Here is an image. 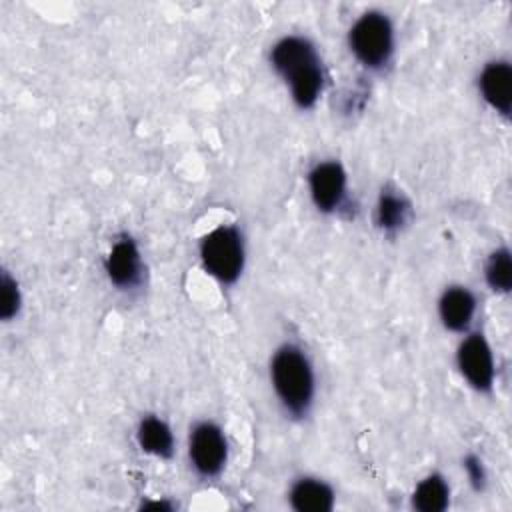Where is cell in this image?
I'll return each instance as SVG.
<instances>
[{
  "label": "cell",
  "mask_w": 512,
  "mask_h": 512,
  "mask_svg": "<svg viewBox=\"0 0 512 512\" xmlns=\"http://www.w3.org/2000/svg\"><path fill=\"white\" fill-rule=\"evenodd\" d=\"M188 454L194 470L200 476H218L228 458V442L222 428L216 426L214 422L196 424L190 432Z\"/></svg>",
  "instance_id": "cell-5"
},
{
  "label": "cell",
  "mask_w": 512,
  "mask_h": 512,
  "mask_svg": "<svg viewBox=\"0 0 512 512\" xmlns=\"http://www.w3.org/2000/svg\"><path fill=\"white\" fill-rule=\"evenodd\" d=\"M200 260L210 276L224 284L238 280L244 268V240L234 226H218L200 242Z\"/></svg>",
  "instance_id": "cell-3"
},
{
  "label": "cell",
  "mask_w": 512,
  "mask_h": 512,
  "mask_svg": "<svg viewBox=\"0 0 512 512\" xmlns=\"http://www.w3.org/2000/svg\"><path fill=\"white\" fill-rule=\"evenodd\" d=\"M464 470L468 474V480H470L472 488L474 490H482L484 484H486V470H484L482 460L476 454H468L464 458Z\"/></svg>",
  "instance_id": "cell-17"
},
{
  "label": "cell",
  "mask_w": 512,
  "mask_h": 512,
  "mask_svg": "<svg viewBox=\"0 0 512 512\" xmlns=\"http://www.w3.org/2000/svg\"><path fill=\"white\" fill-rule=\"evenodd\" d=\"M482 98L502 116L512 108V66L506 60L488 62L478 78Z\"/></svg>",
  "instance_id": "cell-9"
},
{
  "label": "cell",
  "mask_w": 512,
  "mask_h": 512,
  "mask_svg": "<svg viewBox=\"0 0 512 512\" xmlns=\"http://www.w3.org/2000/svg\"><path fill=\"white\" fill-rule=\"evenodd\" d=\"M450 502V488L440 474H430L418 482L412 506L420 512H442Z\"/></svg>",
  "instance_id": "cell-14"
},
{
  "label": "cell",
  "mask_w": 512,
  "mask_h": 512,
  "mask_svg": "<svg viewBox=\"0 0 512 512\" xmlns=\"http://www.w3.org/2000/svg\"><path fill=\"white\" fill-rule=\"evenodd\" d=\"M308 186L314 206L320 212H334L346 196V172L334 162H320L308 174Z\"/></svg>",
  "instance_id": "cell-7"
},
{
  "label": "cell",
  "mask_w": 512,
  "mask_h": 512,
  "mask_svg": "<svg viewBox=\"0 0 512 512\" xmlns=\"http://www.w3.org/2000/svg\"><path fill=\"white\" fill-rule=\"evenodd\" d=\"M20 310V290L18 284L4 272L2 274V306L0 314L4 320H10L18 314Z\"/></svg>",
  "instance_id": "cell-16"
},
{
  "label": "cell",
  "mask_w": 512,
  "mask_h": 512,
  "mask_svg": "<svg viewBox=\"0 0 512 512\" xmlns=\"http://www.w3.org/2000/svg\"><path fill=\"white\" fill-rule=\"evenodd\" d=\"M348 42L352 54L366 68H380L390 60L394 50L392 22L382 12H366L350 28Z\"/></svg>",
  "instance_id": "cell-4"
},
{
  "label": "cell",
  "mask_w": 512,
  "mask_h": 512,
  "mask_svg": "<svg viewBox=\"0 0 512 512\" xmlns=\"http://www.w3.org/2000/svg\"><path fill=\"white\" fill-rule=\"evenodd\" d=\"M290 506L298 512H328L334 506V490L318 478H300L290 488Z\"/></svg>",
  "instance_id": "cell-11"
},
{
  "label": "cell",
  "mask_w": 512,
  "mask_h": 512,
  "mask_svg": "<svg viewBox=\"0 0 512 512\" xmlns=\"http://www.w3.org/2000/svg\"><path fill=\"white\" fill-rule=\"evenodd\" d=\"M410 218V202L398 190H382L376 204V222L384 232H398Z\"/></svg>",
  "instance_id": "cell-13"
},
{
  "label": "cell",
  "mask_w": 512,
  "mask_h": 512,
  "mask_svg": "<svg viewBox=\"0 0 512 512\" xmlns=\"http://www.w3.org/2000/svg\"><path fill=\"white\" fill-rule=\"evenodd\" d=\"M456 362L462 372V376L468 380V384L480 392H486L494 384L496 376V366H494V356L488 340L474 332L468 334L456 352Z\"/></svg>",
  "instance_id": "cell-6"
},
{
  "label": "cell",
  "mask_w": 512,
  "mask_h": 512,
  "mask_svg": "<svg viewBox=\"0 0 512 512\" xmlns=\"http://www.w3.org/2000/svg\"><path fill=\"white\" fill-rule=\"evenodd\" d=\"M270 378L286 412L304 416L314 398V372L306 354L294 344L280 346L270 362Z\"/></svg>",
  "instance_id": "cell-2"
},
{
  "label": "cell",
  "mask_w": 512,
  "mask_h": 512,
  "mask_svg": "<svg viewBox=\"0 0 512 512\" xmlns=\"http://www.w3.org/2000/svg\"><path fill=\"white\" fill-rule=\"evenodd\" d=\"M476 312V298L464 286H450L444 290L438 302V314L442 324L452 332H464Z\"/></svg>",
  "instance_id": "cell-10"
},
{
  "label": "cell",
  "mask_w": 512,
  "mask_h": 512,
  "mask_svg": "<svg viewBox=\"0 0 512 512\" xmlns=\"http://www.w3.org/2000/svg\"><path fill=\"white\" fill-rule=\"evenodd\" d=\"M272 68L290 86L300 108H312L324 88V72L314 44L302 36H284L270 52Z\"/></svg>",
  "instance_id": "cell-1"
},
{
  "label": "cell",
  "mask_w": 512,
  "mask_h": 512,
  "mask_svg": "<svg viewBox=\"0 0 512 512\" xmlns=\"http://www.w3.org/2000/svg\"><path fill=\"white\" fill-rule=\"evenodd\" d=\"M106 274L118 288H132L142 278V258L130 236L118 238L106 256Z\"/></svg>",
  "instance_id": "cell-8"
},
{
  "label": "cell",
  "mask_w": 512,
  "mask_h": 512,
  "mask_svg": "<svg viewBox=\"0 0 512 512\" xmlns=\"http://www.w3.org/2000/svg\"><path fill=\"white\" fill-rule=\"evenodd\" d=\"M486 282L494 292H510L512 288V258L508 248H498L496 252L490 254L486 268Z\"/></svg>",
  "instance_id": "cell-15"
},
{
  "label": "cell",
  "mask_w": 512,
  "mask_h": 512,
  "mask_svg": "<svg viewBox=\"0 0 512 512\" xmlns=\"http://www.w3.org/2000/svg\"><path fill=\"white\" fill-rule=\"evenodd\" d=\"M136 440L144 452L158 458H170L174 452L172 430L164 420L156 416H146L140 420L136 430Z\"/></svg>",
  "instance_id": "cell-12"
},
{
  "label": "cell",
  "mask_w": 512,
  "mask_h": 512,
  "mask_svg": "<svg viewBox=\"0 0 512 512\" xmlns=\"http://www.w3.org/2000/svg\"><path fill=\"white\" fill-rule=\"evenodd\" d=\"M146 508H160V510H170V504H166V502H152V504H146Z\"/></svg>",
  "instance_id": "cell-18"
}]
</instances>
